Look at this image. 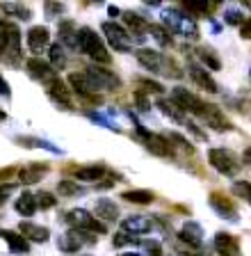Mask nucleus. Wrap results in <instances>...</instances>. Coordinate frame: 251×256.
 Instances as JSON below:
<instances>
[{
  "label": "nucleus",
  "mask_w": 251,
  "mask_h": 256,
  "mask_svg": "<svg viewBox=\"0 0 251 256\" xmlns=\"http://www.w3.org/2000/svg\"><path fill=\"white\" fill-rule=\"evenodd\" d=\"M50 66L55 69H64L66 66V55H64V48L59 46V44H53L50 46Z\"/></svg>",
  "instance_id": "33"
},
{
  "label": "nucleus",
  "mask_w": 251,
  "mask_h": 256,
  "mask_svg": "<svg viewBox=\"0 0 251 256\" xmlns=\"http://www.w3.org/2000/svg\"><path fill=\"white\" fill-rule=\"evenodd\" d=\"M27 74L32 76L34 80H39V82H43V85H48L50 80L57 78V74L53 71V66H50L48 62H43V60L39 58H32V60H27Z\"/></svg>",
  "instance_id": "14"
},
{
  "label": "nucleus",
  "mask_w": 251,
  "mask_h": 256,
  "mask_svg": "<svg viewBox=\"0 0 251 256\" xmlns=\"http://www.w3.org/2000/svg\"><path fill=\"white\" fill-rule=\"evenodd\" d=\"M0 94H9V85H7V82H5V80H2V78H0Z\"/></svg>",
  "instance_id": "47"
},
{
  "label": "nucleus",
  "mask_w": 251,
  "mask_h": 256,
  "mask_svg": "<svg viewBox=\"0 0 251 256\" xmlns=\"http://www.w3.org/2000/svg\"><path fill=\"white\" fill-rule=\"evenodd\" d=\"M110 14H112V16H117V14H119V10H117V7H114V5H110Z\"/></svg>",
  "instance_id": "48"
},
{
  "label": "nucleus",
  "mask_w": 251,
  "mask_h": 256,
  "mask_svg": "<svg viewBox=\"0 0 251 256\" xmlns=\"http://www.w3.org/2000/svg\"><path fill=\"white\" fill-rule=\"evenodd\" d=\"M0 60L14 66L21 64V30L11 21H0Z\"/></svg>",
  "instance_id": "1"
},
{
  "label": "nucleus",
  "mask_w": 251,
  "mask_h": 256,
  "mask_svg": "<svg viewBox=\"0 0 251 256\" xmlns=\"http://www.w3.org/2000/svg\"><path fill=\"white\" fill-rule=\"evenodd\" d=\"M2 12H5V14H14L16 18H23V21H27V18L32 16L30 7L23 5V2H5V5H2Z\"/></svg>",
  "instance_id": "32"
},
{
  "label": "nucleus",
  "mask_w": 251,
  "mask_h": 256,
  "mask_svg": "<svg viewBox=\"0 0 251 256\" xmlns=\"http://www.w3.org/2000/svg\"><path fill=\"white\" fill-rule=\"evenodd\" d=\"M43 7H46V12H48V16H50V18H53V16L57 14V12H62V10H64V5H62V2H46V5H43Z\"/></svg>",
  "instance_id": "43"
},
{
  "label": "nucleus",
  "mask_w": 251,
  "mask_h": 256,
  "mask_svg": "<svg viewBox=\"0 0 251 256\" xmlns=\"http://www.w3.org/2000/svg\"><path fill=\"white\" fill-rule=\"evenodd\" d=\"M149 32H151V37L160 44V46H171V34L167 32V28H162V26H149Z\"/></svg>",
  "instance_id": "34"
},
{
  "label": "nucleus",
  "mask_w": 251,
  "mask_h": 256,
  "mask_svg": "<svg viewBox=\"0 0 251 256\" xmlns=\"http://www.w3.org/2000/svg\"><path fill=\"white\" fill-rule=\"evenodd\" d=\"M226 21H229V23H242L245 18H242L238 12H229V14H226Z\"/></svg>",
  "instance_id": "45"
},
{
  "label": "nucleus",
  "mask_w": 251,
  "mask_h": 256,
  "mask_svg": "<svg viewBox=\"0 0 251 256\" xmlns=\"http://www.w3.org/2000/svg\"><path fill=\"white\" fill-rule=\"evenodd\" d=\"M210 206H213L219 215H224V218H229V220L238 218V210H235L233 202L226 199L224 194H219V192H213V194H210Z\"/></svg>",
  "instance_id": "22"
},
{
  "label": "nucleus",
  "mask_w": 251,
  "mask_h": 256,
  "mask_svg": "<svg viewBox=\"0 0 251 256\" xmlns=\"http://www.w3.org/2000/svg\"><path fill=\"white\" fill-rule=\"evenodd\" d=\"M139 87H144V92H153V94H160L162 92L160 82H153V80H146V78L139 80Z\"/></svg>",
  "instance_id": "39"
},
{
  "label": "nucleus",
  "mask_w": 251,
  "mask_h": 256,
  "mask_svg": "<svg viewBox=\"0 0 251 256\" xmlns=\"http://www.w3.org/2000/svg\"><path fill=\"white\" fill-rule=\"evenodd\" d=\"M46 87H48V96L53 98L55 103L64 106L66 110H71V108H73V96H71V90L66 87V82L59 78V76L55 80H50Z\"/></svg>",
  "instance_id": "13"
},
{
  "label": "nucleus",
  "mask_w": 251,
  "mask_h": 256,
  "mask_svg": "<svg viewBox=\"0 0 251 256\" xmlns=\"http://www.w3.org/2000/svg\"><path fill=\"white\" fill-rule=\"evenodd\" d=\"M59 42L69 48H75V44H78V28H75L73 21L59 23Z\"/></svg>",
  "instance_id": "26"
},
{
  "label": "nucleus",
  "mask_w": 251,
  "mask_h": 256,
  "mask_svg": "<svg viewBox=\"0 0 251 256\" xmlns=\"http://www.w3.org/2000/svg\"><path fill=\"white\" fill-rule=\"evenodd\" d=\"M199 58H201V62L206 64L208 69H213V71H217L219 66H222V64H219V60L215 58V53L210 50V48H201V50H199Z\"/></svg>",
  "instance_id": "35"
},
{
  "label": "nucleus",
  "mask_w": 251,
  "mask_h": 256,
  "mask_svg": "<svg viewBox=\"0 0 251 256\" xmlns=\"http://www.w3.org/2000/svg\"><path fill=\"white\" fill-rule=\"evenodd\" d=\"M82 236H85V231H75V229L66 231L64 236H59L57 247L64 252V254H75V252H78V250H80V247L87 242Z\"/></svg>",
  "instance_id": "17"
},
{
  "label": "nucleus",
  "mask_w": 251,
  "mask_h": 256,
  "mask_svg": "<svg viewBox=\"0 0 251 256\" xmlns=\"http://www.w3.org/2000/svg\"><path fill=\"white\" fill-rule=\"evenodd\" d=\"M199 117L206 122V126L213 128V130H219V133L231 130V122L224 117V112L219 110L217 106H213V103H203V110Z\"/></svg>",
  "instance_id": "9"
},
{
  "label": "nucleus",
  "mask_w": 251,
  "mask_h": 256,
  "mask_svg": "<svg viewBox=\"0 0 251 256\" xmlns=\"http://www.w3.org/2000/svg\"><path fill=\"white\" fill-rule=\"evenodd\" d=\"M215 250L219 252V256H242L238 238L226 234V231H219V234L215 236Z\"/></svg>",
  "instance_id": "15"
},
{
  "label": "nucleus",
  "mask_w": 251,
  "mask_h": 256,
  "mask_svg": "<svg viewBox=\"0 0 251 256\" xmlns=\"http://www.w3.org/2000/svg\"><path fill=\"white\" fill-rule=\"evenodd\" d=\"M208 162L213 165V170H217L219 174L224 176H235L238 170H240V162H238L235 154L229 149H210Z\"/></svg>",
  "instance_id": "6"
},
{
  "label": "nucleus",
  "mask_w": 251,
  "mask_h": 256,
  "mask_svg": "<svg viewBox=\"0 0 251 256\" xmlns=\"http://www.w3.org/2000/svg\"><path fill=\"white\" fill-rule=\"evenodd\" d=\"M105 174V167L103 165H91V167H82V170H75V183L78 181H101V176Z\"/></svg>",
  "instance_id": "28"
},
{
  "label": "nucleus",
  "mask_w": 251,
  "mask_h": 256,
  "mask_svg": "<svg viewBox=\"0 0 251 256\" xmlns=\"http://www.w3.org/2000/svg\"><path fill=\"white\" fill-rule=\"evenodd\" d=\"M101 30L105 32L107 42H110V46H112L114 50L128 53L130 48H133V39H130V34L123 30L121 26H117V23H112V21H105V23L101 26Z\"/></svg>",
  "instance_id": "8"
},
{
  "label": "nucleus",
  "mask_w": 251,
  "mask_h": 256,
  "mask_svg": "<svg viewBox=\"0 0 251 256\" xmlns=\"http://www.w3.org/2000/svg\"><path fill=\"white\" fill-rule=\"evenodd\" d=\"M57 190L62 197H71V194H78L80 192V188H78V183L75 181H59L57 183Z\"/></svg>",
  "instance_id": "37"
},
{
  "label": "nucleus",
  "mask_w": 251,
  "mask_h": 256,
  "mask_svg": "<svg viewBox=\"0 0 251 256\" xmlns=\"http://www.w3.org/2000/svg\"><path fill=\"white\" fill-rule=\"evenodd\" d=\"M48 44H50V32L46 28H41V26L30 28V32H27V46H30L32 53H41L43 48H48Z\"/></svg>",
  "instance_id": "18"
},
{
  "label": "nucleus",
  "mask_w": 251,
  "mask_h": 256,
  "mask_svg": "<svg viewBox=\"0 0 251 256\" xmlns=\"http://www.w3.org/2000/svg\"><path fill=\"white\" fill-rule=\"evenodd\" d=\"M123 23L128 26V30L133 32V34H137V39H142L144 32H149V23L139 14H135V12H126V14H123Z\"/></svg>",
  "instance_id": "25"
},
{
  "label": "nucleus",
  "mask_w": 251,
  "mask_h": 256,
  "mask_svg": "<svg viewBox=\"0 0 251 256\" xmlns=\"http://www.w3.org/2000/svg\"><path fill=\"white\" fill-rule=\"evenodd\" d=\"M190 78L197 82L201 90L210 92V94H217V82L213 80V76L208 74V71L203 69V66H199V64H190Z\"/></svg>",
  "instance_id": "19"
},
{
  "label": "nucleus",
  "mask_w": 251,
  "mask_h": 256,
  "mask_svg": "<svg viewBox=\"0 0 251 256\" xmlns=\"http://www.w3.org/2000/svg\"><path fill=\"white\" fill-rule=\"evenodd\" d=\"M112 242H114V247H123V245H130V242H139V240L135 238V236H128V234H123V231H119L112 238Z\"/></svg>",
  "instance_id": "38"
},
{
  "label": "nucleus",
  "mask_w": 251,
  "mask_h": 256,
  "mask_svg": "<svg viewBox=\"0 0 251 256\" xmlns=\"http://www.w3.org/2000/svg\"><path fill=\"white\" fill-rule=\"evenodd\" d=\"M158 108H160L162 112H165L167 117H171L174 119V122H178V124H185V112H181L178 110L176 106H174V103L169 101V98H160V101H158Z\"/></svg>",
  "instance_id": "31"
},
{
  "label": "nucleus",
  "mask_w": 251,
  "mask_h": 256,
  "mask_svg": "<svg viewBox=\"0 0 251 256\" xmlns=\"http://www.w3.org/2000/svg\"><path fill=\"white\" fill-rule=\"evenodd\" d=\"M135 58L151 74H165V76H174V78L181 76V71L176 69V64L171 62V60H167L162 53L153 50V48H139L137 53H135Z\"/></svg>",
  "instance_id": "3"
},
{
  "label": "nucleus",
  "mask_w": 251,
  "mask_h": 256,
  "mask_svg": "<svg viewBox=\"0 0 251 256\" xmlns=\"http://www.w3.org/2000/svg\"><path fill=\"white\" fill-rule=\"evenodd\" d=\"M66 222L71 224V229L75 231H91V234H105V224L98 222L89 210L85 208H73L66 213Z\"/></svg>",
  "instance_id": "4"
},
{
  "label": "nucleus",
  "mask_w": 251,
  "mask_h": 256,
  "mask_svg": "<svg viewBox=\"0 0 251 256\" xmlns=\"http://www.w3.org/2000/svg\"><path fill=\"white\" fill-rule=\"evenodd\" d=\"M123 256H139V254H123Z\"/></svg>",
  "instance_id": "49"
},
{
  "label": "nucleus",
  "mask_w": 251,
  "mask_h": 256,
  "mask_svg": "<svg viewBox=\"0 0 251 256\" xmlns=\"http://www.w3.org/2000/svg\"><path fill=\"white\" fill-rule=\"evenodd\" d=\"M0 238L9 245V250L14 252V254H27V252H30V242H27L23 236L14 234V231H0Z\"/></svg>",
  "instance_id": "24"
},
{
  "label": "nucleus",
  "mask_w": 251,
  "mask_h": 256,
  "mask_svg": "<svg viewBox=\"0 0 251 256\" xmlns=\"http://www.w3.org/2000/svg\"><path fill=\"white\" fill-rule=\"evenodd\" d=\"M185 7L187 10H194V12H208V10H213V2H185Z\"/></svg>",
  "instance_id": "42"
},
{
  "label": "nucleus",
  "mask_w": 251,
  "mask_h": 256,
  "mask_svg": "<svg viewBox=\"0 0 251 256\" xmlns=\"http://www.w3.org/2000/svg\"><path fill=\"white\" fill-rule=\"evenodd\" d=\"M21 236L25 240H32V242H46L50 234L46 226H39V224L32 222H21Z\"/></svg>",
  "instance_id": "23"
},
{
  "label": "nucleus",
  "mask_w": 251,
  "mask_h": 256,
  "mask_svg": "<svg viewBox=\"0 0 251 256\" xmlns=\"http://www.w3.org/2000/svg\"><path fill=\"white\" fill-rule=\"evenodd\" d=\"M169 101L174 103L181 112H192V114H197V117L201 114V110H203V101L199 98L197 94L187 92L185 87H174Z\"/></svg>",
  "instance_id": "7"
},
{
  "label": "nucleus",
  "mask_w": 251,
  "mask_h": 256,
  "mask_svg": "<svg viewBox=\"0 0 251 256\" xmlns=\"http://www.w3.org/2000/svg\"><path fill=\"white\" fill-rule=\"evenodd\" d=\"M183 126H187V128H190V130H192V133L197 135L199 140H206V133H203V130H199V128H197V124H194V122H190V119H185V124H183Z\"/></svg>",
  "instance_id": "44"
},
{
  "label": "nucleus",
  "mask_w": 251,
  "mask_h": 256,
  "mask_svg": "<svg viewBox=\"0 0 251 256\" xmlns=\"http://www.w3.org/2000/svg\"><path fill=\"white\" fill-rule=\"evenodd\" d=\"M69 82H71L73 92L80 96V98H85V101H91V103H98V101H101L98 92L94 90V85L89 82V78H87L85 74H71Z\"/></svg>",
  "instance_id": "12"
},
{
  "label": "nucleus",
  "mask_w": 251,
  "mask_h": 256,
  "mask_svg": "<svg viewBox=\"0 0 251 256\" xmlns=\"http://www.w3.org/2000/svg\"><path fill=\"white\" fill-rule=\"evenodd\" d=\"M34 204H37V208H41V210H48V208H53L55 204H57V199H55L50 192H39V194H34Z\"/></svg>",
  "instance_id": "36"
},
{
  "label": "nucleus",
  "mask_w": 251,
  "mask_h": 256,
  "mask_svg": "<svg viewBox=\"0 0 251 256\" xmlns=\"http://www.w3.org/2000/svg\"><path fill=\"white\" fill-rule=\"evenodd\" d=\"M85 76L89 78V82L94 85V90H114V87H119L121 82H119V78L112 74V71H105V69H98V66H89V69L85 71Z\"/></svg>",
  "instance_id": "10"
},
{
  "label": "nucleus",
  "mask_w": 251,
  "mask_h": 256,
  "mask_svg": "<svg viewBox=\"0 0 251 256\" xmlns=\"http://www.w3.org/2000/svg\"><path fill=\"white\" fill-rule=\"evenodd\" d=\"M233 190H235V194H238V197H242L245 202H249V183H247V181L235 183Z\"/></svg>",
  "instance_id": "40"
},
{
  "label": "nucleus",
  "mask_w": 251,
  "mask_h": 256,
  "mask_svg": "<svg viewBox=\"0 0 251 256\" xmlns=\"http://www.w3.org/2000/svg\"><path fill=\"white\" fill-rule=\"evenodd\" d=\"M16 210L23 215V218H30V215L37 213V204H34V194H30V192H23L21 197L16 199Z\"/></svg>",
  "instance_id": "29"
},
{
  "label": "nucleus",
  "mask_w": 251,
  "mask_h": 256,
  "mask_svg": "<svg viewBox=\"0 0 251 256\" xmlns=\"http://www.w3.org/2000/svg\"><path fill=\"white\" fill-rule=\"evenodd\" d=\"M144 247H146V252H149V256H162L160 242H155V240H146Z\"/></svg>",
  "instance_id": "41"
},
{
  "label": "nucleus",
  "mask_w": 251,
  "mask_h": 256,
  "mask_svg": "<svg viewBox=\"0 0 251 256\" xmlns=\"http://www.w3.org/2000/svg\"><path fill=\"white\" fill-rule=\"evenodd\" d=\"M75 46L80 48L85 55H89L94 62H101V64H110V53H107V46L103 44V39L98 37L96 32L91 28H80L78 30V44Z\"/></svg>",
  "instance_id": "2"
},
{
  "label": "nucleus",
  "mask_w": 251,
  "mask_h": 256,
  "mask_svg": "<svg viewBox=\"0 0 251 256\" xmlns=\"http://www.w3.org/2000/svg\"><path fill=\"white\" fill-rule=\"evenodd\" d=\"M121 229L123 234H133V236H139V234H146V231H151V222L149 218H144V215H130V218H126L121 222Z\"/></svg>",
  "instance_id": "20"
},
{
  "label": "nucleus",
  "mask_w": 251,
  "mask_h": 256,
  "mask_svg": "<svg viewBox=\"0 0 251 256\" xmlns=\"http://www.w3.org/2000/svg\"><path fill=\"white\" fill-rule=\"evenodd\" d=\"M94 218L98 220V222H117L119 220V208L114 202H110V199H98L96 202V210H94Z\"/></svg>",
  "instance_id": "21"
},
{
  "label": "nucleus",
  "mask_w": 251,
  "mask_h": 256,
  "mask_svg": "<svg viewBox=\"0 0 251 256\" xmlns=\"http://www.w3.org/2000/svg\"><path fill=\"white\" fill-rule=\"evenodd\" d=\"M137 130L139 135L144 138V144H146V149L151 151V154L155 156H160V158H167V156H171L174 151H171V144L167 138H162V135H155V133H146L144 128L137 124Z\"/></svg>",
  "instance_id": "11"
},
{
  "label": "nucleus",
  "mask_w": 251,
  "mask_h": 256,
  "mask_svg": "<svg viewBox=\"0 0 251 256\" xmlns=\"http://www.w3.org/2000/svg\"><path fill=\"white\" fill-rule=\"evenodd\" d=\"M121 199H126V202H130V204L144 206V204L153 202V192H149V190H128V192H123L121 194Z\"/></svg>",
  "instance_id": "30"
},
{
  "label": "nucleus",
  "mask_w": 251,
  "mask_h": 256,
  "mask_svg": "<svg viewBox=\"0 0 251 256\" xmlns=\"http://www.w3.org/2000/svg\"><path fill=\"white\" fill-rule=\"evenodd\" d=\"M240 26H242V37H245V39H249V37H251V34H249V21H247V18H245V21H242Z\"/></svg>",
  "instance_id": "46"
},
{
  "label": "nucleus",
  "mask_w": 251,
  "mask_h": 256,
  "mask_svg": "<svg viewBox=\"0 0 251 256\" xmlns=\"http://www.w3.org/2000/svg\"><path fill=\"white\" fill-rule=\"evenodd\" d=\"M46 174H48V165H46V162H27V165H23L21 170H18L21 183H27V186L41 181Z\"/></svg>",
  "instance_id": "16"
},
{
  "label": "nucleus",
  "mask_w": 251,
  "mask_h": 256,
  "mask_svg": "<svg viewBox=\"0 0 251 256\" xmlns=\"http://www.w3.org/2000/svg\"><path fill=\"white\" fill-rule=\"evenodd\" d=\"M165 23H167V28H169L167 32H178V34H183V37H187V39L199 37L197 23L185 14H178V12L169 10V12H165Z\"/></svg>",
  "instance_id": "5"
},
{
  "label": "nucleus",
  "mask_w": 251,
  "mask_h": 256,
  "mask_svg": "<svg viewBox=\"0 0 251 256\" xmlns=\"http://www.w3.org/2000/svg\"><path fill=\"white\" fill-rule=\"evenodd\" d=\"M181 240L183 242H187L190 247H201V229H199V224L194 222H187L185 226H183L181 231Z\"/></svg>",
  "instance_id": "27"
}]
</instances>
